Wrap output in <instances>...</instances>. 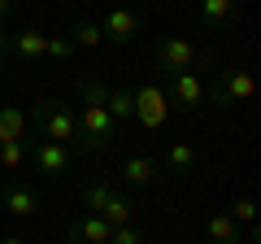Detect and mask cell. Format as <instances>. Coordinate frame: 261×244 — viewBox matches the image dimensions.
I'll return each instance as SVG.
<instances>
[{
	"instance_id": "obj_1",
	"label": "cell",
	"mask_w": 261,
	"mask_h": 244,
	"mask_svg": "<svg viewBox=\"0 0 261 244\" xmlns=\"http://www.w3.org/2000/svg\"><path fill=\"white\" fill-rule=\"evenodd\" d=\"M118 135V122L105 109V83L100 79H83V109H79V153L109 149Z\"/></svg>"
},
{
	"instance_id": "obj_2",
	"label": "cell",
	"mask_w": 261,
	"mask_h": 244,
	"mask_svg": "<svg viewBox=\"0 0 261 244\" xmlns=\"http://www.w3.org/2000/svg\"><path fill=\"white\" fill-rule=\"evenodd\" d=\"M31 127H35L44 140L65 144L70 153L79 149V113L70 109L65 101H57V96H44V101H35V109H31Z\"/></svg>"
},
{
	"instance_id": "obj_3",
	"label": "cell",
	"mask_w": 261,
	"mask_h": 244,
	"mask_svg": "<svg viewBox=\"0 0 261 244\" xmlns=\"http://www.w3.org/2000/svg\"><path fill=\"white\" fill-rule=\"evenodd\" d=\"M252 92H257V79L244 66H222L214 75V83L205 87V105H218V109H235V105H248Z\"/></svg>"
},
{
	"instance_id": "obj_4",
	"label": "cell",
	"mask_w": 261,
	"mask_h": 244,
	"mask_svg": "<svg viewBox=\"0 0 261 244\" xmlns=\"http://www.w3.org/2000/svg\"><path fill=\"white\" fill-rule=\"evenodd\" d=\"M152 61H157L161 70H200V66H209L214 57L200 44L183 39V35H161L157 44H152Z\"/></svg>"
},
{
	"instance_id": "obj_5",
	"label": "cell",
	"mask_w": 261,
	"mask_h": 244,
	"mask_svg": "<svg viewBox=\"0 0 261 244\" xmlns=\"http://www.w3.org/2000/svg\"><path fill=\"white\" fill-rule=\"evenodd\" d=\"M166 101L178 113H196L205 105V83L196 70H166Z\"/></svg>"
},
{
	"instance_id": "obj_6",
	"label": "cell",
	"mask_w": 261,
	"mask_h": 244,
	"mask_svg": "<svg viewBox=\"0 0 261 244\" xmlns=\"http://www.w3.org/2000/svg\"><path fill=\"white\" fill-rule=\"evenodd\" d=\"M130 101H135V113L130 118H140L148 131H157L161 122H166V113H170V101H166V87H157V83H144V87H135L130 92Z\"/></svg>"
},
{
	"instance_id": "obj_7",
	"label": "cell",
	"mask_w": 261,
	"mask_h": 244,
	"mask_svg": "<svg viewBox=\"0 0 261 244\" xmlns=\"http://www.w3.org/2000/svg\"><path fill=\"white\" fill-rule=\"evenodd\" d=\"M27 157L35 161V170H39L44 179H61L65 170H70V161H74V153L65 149V144H53V140H44V135H39V140L31 144Z\"/></svg>"
},
{
	"instance_id": "obj_8",
	"label": "cell",
	"mask_w": 261,
	"mask_h": 244,
	"mask_svg": "<svg viewBox=\"0 0 261 244\" xmlns=\"http://www.w3.org/2000/svg\"><path fill=\"white\" fill-rule=\"evenodd\" d=\"M140 27H144V18L135 9H109L100 18V31H105V44H130V39L140 35Z\"/></svg>"
},
{
	"instance_id": "obj_9",
	"label": "cell",
	"mask_w": 261,
	"mask_h": 244,
	"mask_svg": "<svg viewBox=\"0 0 261 244\" xmlns=\"http://www.w3.org/2000/svg\"><path fill=\"white\" fill-rule=\"evenodd\" d=\"M44 48H48V35L35 27L9 35V57H18V61H44Z\"/></svg>"
},
{
	"instance_id": "obj_10",
	"label": "cell",
	"mask_w": 261,
	"mask_h": 244,
	"mask_svg": "<svg viewBox=\"0 0 261 244\" xmlns=\"http://www.w3.org/2000/svg\"><path fill=\"white\" fill-rule=\"evenodd\" d=\"M161 175H166V170H161V161H157V157H144V153L126 157V166H122V179H126L130 188H148V183H157Z\"/></svg>"
},
{
	"instance_id": "obj_11",
	"label": "cell",
	"mask_w": 261,
	"mask_h": 244,
	"mask_svg": "<svg viewBox=\"0 0 261 244\" xmlns=\"http://www.w3.org/2000/svg\"><path fill=\"white\" fill-rule=\"evenodd\" d=\"M0 205L9 209L13 218H31L39 209V197L27 188V183H5V188H0Z\"/></svg>"
},
{
	"instance_id": "obj_12",
	"label": "cell",
	"mask_w": 261,
	"mask_h": 244,
	"mask_svg": "<svg viewBox=\"0 0 261 244\" xmlns=\"http://www.w3.org/2000/svg\"><path fill=\"white\" fill-rule=\"evenodd\" d=\"M109 235H113V227L96 214L74 218V227H70V244H109Z\"/></svg>"
},
{
	"instance_id": "obj_13",
	"label": "cell",
	"mask_w": 261,
	"mask_h": 244,
	"mask_svg": "<svg viewBox=\"0 0 261 244\" xmlns=\"http://www.w3.org/2000/svg\"><path fill=\"white\" fill-rule=\"evenodd\" d=\"M31 118L18 109V105H0V144H27Z\"/></svg>"
},
{
	"instance_id": "obj_14",
	"label": "cell",
	"mask_w": 261,
	"mask_h": 244,
	"mask_svg": "<svg viewBox=\"0 0 261 244\" xmlns=\"http://www.w3.org/2000/svg\"><path fill=\"white\" fill-rule=\"evenodd\" d=\"M105 109H109V118L118 122H130V113H135V101H130L126 87H105Z\"/></svg>"
},
{
	"instance_id": "obj_15",
	"label": "cell",
	"mask_w": 261,
	"mask_h": 244,
	"mask_svg": "<svg viewBox=\"0 0 261 244\" xmlns=\"http://www.w3.org/2000/svg\"><path fill=\"white\" fill-rule=\"evenodd\" d=\"M200 5V22L205 27H226L235 18V0H196Z\"/></svg>"
},
{
	"instance_id": "obj_16",
	"label": "cell",
	"mask_w": 261,
	"mask_h": 244,
	"mask_svg": "<svg viewBox=\"0 0 261 244\" xmlns=\"http://www.w3.org/2000/svg\"><path fill=\"white\" fill-rule=\"evenodd\" d=\"M70 39H74V48H100L105 44V31L96 18H79L74 27H70Z\"/></svg>"
},
{
	"instance_id": "obj_17",
	"label": "cell",
	"mask_w": 261,
	"mask_h": 244,
	"mask_svg": "<svg viewBox=\"0 0 261 244\" xmlns=\"http://www.w3.org/2000/svg\"><path fill=\"white\" fill-rule=\"evenodd\" d=\"M244 231L231 223V214H214L209 218V244H240Z\"/></svg>"
},
{
	"instance_id": "obj_18",
	"label": "cell",
	"mask_w": 261,
	"mask_h": 244,
	"mask_svg": "<svg viewBox=\"0 0 261 244\" xmlns=\"http://www.w3.org/2000/svg\"><path fill=\"white\" fill-rule=\"evenodd\" d=\"M100 218H105L109 227H130V218H135V205H130V201L122 197V192H113V197H109V205L100 209Z\"/></svg>"
},
{
	"instance_id": "obj_19",
	"label": "cell",
	"mask_w": 261,
	"mask_h": 244,
	"mask_svg": "<svg viewBox=\"0 0 261 244\" xmlns=\"http://www.w3.org/2000/svg\"><path fill=\"white\" fill-rule=\"evenodd\" d=\"M231 223L240 227V231L257 235V201H252V197H235V205H231Z\"/></svg>"
},
{
	"instance_id": "obj_20",
	"label": "cell",
	"mask_w": 261,
	"mask_h": 244,
	"mask_svg": "<svg viewBox=\"0 0 261 244\" xmlns=\"http://www.w3.org/2000/svg\"><path fill=\"white\" fill-rule=\"evenodd\" d=\"M166 166L174 170V175H187V170L196 166V144H170V153H166Z\"/></svg>"
},
{
	"instance_id": "obj_21",
	"label": "cell",
	"mask_w": 261,
	"mask_h": 244,
	"mask_svg": "<svg viewBox=\"0 0 261 244\" xmlns=\"http://www.w3.org/2000/svg\"><path fill=\"white\" fill-rule=\"evenodd\" d=\"M79 48L74 39H70V31H61V35H48V48H44V61H70Z\"/></svg>"
},
{
	"instance_id": "obj_22",
	"label": "cell",
	"mask_w": 261,
	"mask_h": 244,
	"mask_svg": "<svg viewBox=\"0 0 261 244\" xmlns=\"http://www.w3.org/2000/svg\"><path fill=\"white\" fill-rule=\"evenodd\" d=\"M109 197H113V188H109V183H87V188H83V205H87V214H96V218H100V209L109 205Z\"/></svg>"
},
{
	"instance_id": "obj_23",
	"label": "cell",
	"mask_w": 261,
	"mask_h": 244,
	"mask_svg": "<svg viewBox=\"0 0 261 244\" xmlns=\"http://www.w3.org/2000/svg\"><path fill=\"white\" fill-rule=\"evenodd\" d=\"M27 166V144H0V170H22Z\"/></svg>"
},
{
	"instance_id": "obj_24",
	"label": "cell",
	"mask_w": 261,
	"mask_h": 244,
	"mask_svg": "<svg viewBox=\"0 0 261 244\" xmlns=\"http://www.w3.org/2000/svg\"><path fill=\"white\" fill-rule=\"evenodd\" d=\"M109 244H144V231L140 227H113Z\"/></svg>"
},
{
	"instance_id": "obj_25",
	"label": "cell",
	"mask_w": 261,
	"mask_h": 244,
	"mask_svg": "<svg viewBox=\"0 0 261 244\" xmlns=\"http://www.w3.org/2000/svg\"><path fill=\"white\" fill-rule=\"evenodd\" d=\"M5 57H9V31H0V70H5Z\"/></svg>"
},
{
	"instance_id": "obj_26",
	"label": "cell",
	"mask_w": 261,
	"mask_h": 244,
	"mask_svg": "<svg viewBox=\"0 0 261 244\" xmlns=\"http://www.w3.org/2000/svg\"><path fill=\"white\" fill-rule=\"evenodd\" d=\"M13 5H18V0H0V18H9V13H13Z\"/></svg>"
},
{
	"instance_id": "obj_27",
	"label": "cell",
	"mask_w": 261,
	"mask_h": 244,
	"mask_svg": "<svg viewBox=\"0 0 261 244\" xmlns=\"http://www.w3.org/2000/svg\"><path fill=\"white\" fill-rule=\"evenodd\" d=\"M0 244H27L22 235H0Z\"/></svg>"
},
{
	"instance_id": "obj_28",
	"label": "cell",
	"mask_w": 261,
	"mask_h": 244,
	"mask_svg": "<svg viewBox=\"0 0 261 244\" xmlns=\"http://www.w3.org/2000/svg\"><path fill=\"white\" fill-rule=\"evenodd\" d=\"M65 5H70V0H65Z\"/></svg>"
}]
</instances>
